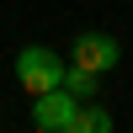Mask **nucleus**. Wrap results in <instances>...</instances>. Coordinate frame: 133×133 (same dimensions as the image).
<instances>
[{
    "label": "nucleus",
    "instance_id": "f257e3e1",
    "mask_svg": "<svg viewBox=\"0 0 133 133\" xmlns=\"http://www.w3.org/2000/svg\"><path fill=\"white\" fill-rule=\"evenodd\" d=\"M64 69H69V64L53 48H43V43H27V48L16 53V80H21L27 96H43V91H53V85H64Z\"/></svg>",
    "mask_w": 133,
    "mask_h": 133
},
{
    "label": "nucleus",
    "instance_id": "f03ea898",
    "mask_svg": "<svg viewBox=\"0 0 133 133\" xmlns=\"http://www.w3.org/2000/svg\"><path fill=\"white\" fill-rule=\"evenodd\" d=\"M75 117H80V96H69L64 85L32 96V123L43 133H75Z\"/></svg>",
    "mask_w": 133,
    "mask_h": 133
},
{
    "label": "nucleus",
    "instance_id": "7ed1b4c3",
    "mask_svg": "<svg viewBox=\"0 0 133 133\" xmlns=\"http://www.w3.org/2000/svg\"><path fill=\"white\" fill-rule=\"evenodd\" d=\"M69 64H80V69H91V75H107V69L123 64V43H117L112 32H80L75 48H69Z\"/></svg>",
    "mask_w": 133,
    "mask_h": 133
},
{
    "label": "nucleus",
    "instance_id": "20e7f679",
    "mask_svg": "<svg viewBox=\"0 0 133 133\" xmlns=\"http://www.w3.org/2000/svg\"><path fill=\"white\" fill-rule=\"evenodd\" d=\"M96 80H101V75H91V69H80V64H69V69H64V91L69 96H96Z\"/></svg>",
    "mask_w": 133,
    "mask_h": 133
},
{
    "label": "nucleus",
    "instance_id": "39448f33",
    "mask_svg": "<svg viewBox=\"0 0 133 133\" xmlns=\"http://www.w3.org/2000/svg\"><path fill=\"white\" fill-rule=\"evenodd\" d=\"M75 133H112V112H107V107H80Z\"/></svg>",
    "mask_w": 133,
    "mask_h": 133
}]
</instances>
